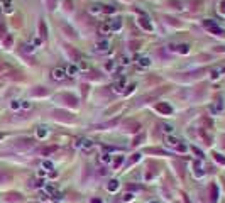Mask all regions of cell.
Returning a JSON list of instances; mask_svg holds the SVG:
<instances>
[{
	"instance_id": "e0dca14e",
	"label": "cell",
	"mask_w": 225,
	"mask_h": 203,
	"mask_svg": "<svg viewBox=\"0 0 225 203\" xmlns=\"http://www.w3.org/2000/svg\"><path fill=\"white\" fill-rule=\"evenodd\" d=\"M3 32H5V24H3V20L0 19V36H2Z\"/></svg>"
},
{
	"instance_id": "cb8c5ba5",
	"label": "cell",
	"mask_w": 225,
	"mask_h": 203,
	"mask_svg": "<svg viewBox=\"0 0 225 203\" xmlns=\"http://www.w3.org/2000/svg\"><path fill=\"white\" fill-rule=\"evenodd\" d=\"M137 46H139V42H132V44H131V48H132V49H139Z\"/></svg>"
},
{
	"instance_id": "30bf717a",
	"label": "cell",
	"mask_w": 225,
	"mask_h": 203,
	"mask_svg": "<svg viewBox=\"0 0 225 203\" xmlns=\"http://www.w3.org/2000/svg\"><path fill=\"white\" fill-rule=\"evenodd\" d=\"M117 188H119V181L112 180V181H110V185H108V190H110V191H115Z\"/></svg>"
},
{
	"instance_id": "4fadbf2b",
	"label": "cell",
	"mask_w": 225,
	"mask_h": 203,
	"mask_svg": "<svg viewBox=\"0 0 225 203\" xmlns=\"http://www.w3.org/2000/svg\"><path fill=\"white\" fill-rule=\"evenodd\" d=\"M107 46H108V44H107V42H98V44H96V48H98V49H100V51H102V49H103V51H105V49H107Z\"/></svg>"
},
{
	"instance_id": "9c48e42d",
	"label": "cell",
	"mask_w": 225,
	"mask_h": 203,
	"mask_svg": "<svg viewBox=\"0 0 225 203\" xmlns=\"http://www.w3.org/2000/svg\"><path fill=\"white\" fill-rule=\"evenodd\" d=\"M31 93H32V95H46V93H48V90H44L42 86H38L36 90H32Z\"/></svg>"
},
{
	"instance_id": "44dd1931",
	"label": "cell",
	"mask_w": 225,
	"mask_h": 203,
	"mask_svg": "<svg viewBox=\"0 0 225 203\" xmlns=\"http://www.w3.org/2000/svg\"><path fill=\"white\" fill-rule=\"evenodd\" d=\"M179 51L181 53H188V46L185 44V46H179Z\"/></svg>"
},
{
	"instance_id": "5b68a950",
	"label": "cell",
	"mask_w": 225,
	"mask_h": 203,
	"mask_svg": "<svg viewBox=\"0 0 225 203\" xmlns=\"http://www.w3.org/2000/svg\"><path fill=\"white\" fill-rule=\"evenodd\" d=\"M53 76H54V80H63V78H64V70H59V68L54 70V71H53Z\"/></svg>"
},
{
	"instance_id": "52a82bcc",
	"label": "cell",
	"mask_w": 225,
	"mask_h": 203,
	"mask_svg": "<svg viewBox=\"0 0 225 203\" xmlns=\"http://www.w3.org/2000/svg\"><path fill=\"white\" fill-rule=\"evenodd\" d=\"M64 48H66V51H68V53L71 54V58H73V59H78V58H80V54H78V51H75V49H73L71 46H64Z\"/></svg>"
},
{
	"instance_id": "d6986e66",
	"label": "cell",
	"mask_w": 225,
	"mask_h": 203,
	"mask_svg": "<svg viewBox=\"0 0 225 203\" xmlns=\"http://www.w3.org/2000/svg\"><path fill=\"white\" fill-rule=\"evenodd\" d=\"M213 156H215V159H217V161H220V163H224V164H225V159L220 156V154H213Z\"/></svg>"
},
{
	"instance_id": "5bb4252c",
	"label": "cell",
	"mask_w": 225,
	"mask_h": 203,
	"mask_svg": "<svg viewBox=\"0 0 225 203\" xmlns=\"http://www.w3.org/2000/svg\"><path fill=\"white\" fill-rule=\"evenodd\" d=\"M139 61H141V64H142V66H149V59H147V58H141Z\"/></svg>"
},
{
	"instance_id": "7402d4cb",
	"label": "cell",
	"mask_w": 225,
	"mask_h": 203,
	"mask_svg": "<svg viewBox=\"0 0 225 203\" xmlns=\"http://www.w3.org/2000/svg\"><path fill=\"white\" fill-rule=\"evenodd\" d=\"M171 5H174V9H181V7H179V5H181L179 2H171Z\"/></svg>"
},
{
	"instance_id": "4316f807",
	"label": "cell",
	"mask_w": 225,
	"mask_h": 203,
	"mask_svg": "<svg viewBox=\"0 0 225 203\" xmlns=\"http://www.w3.org/2000/svg\"><path fill=\"white\" fill-rule=\"evenodd\" d=\"M2 137H3V135H2V134H0V139H2Z\"/></svg>"
},
{
	"instance_id": "6da1fadb",
	"label": "cell",
	"mask_w": 225,
	"mask_h": 203,
	"mask_svg": "<svg viewBox=\"0 0 225 203\" xmlns=\"http://www.w3.org/2000/svg\"><path fill=\"white\" fill-rule=\"evenodd\" d=\"M32 139H19L17 142H15V149H19V151H25V149L32 147Z\"/></svg>"
},
{
	"instance_id": "3957f363",
	"label": "cell",
	"mask_w": 225,
	"mask_h": 203,
	"mask_svg": "<svg viewBox=\"0 0 225 203\" xmlns=\"http://www.w3.org/2000/svg\"><path fill=\"white\" fill-rule=\"evenodd\" d=\"M61 27H63V31H64V32H66V34H68L70 37H75V36H76L75 31H73V29H71L68 24H61Z\"/></svg>"
},
{
	"instance_id": "7a4b0ae2",
	"label": "cell",
	"mask_w": 225,
	"mask_h": 203,
	"mask_svg": "<svg viewBox=\"0 0 225 203\" xmlns=\"http://www.w3.org/2000/svg\"><path fill=\"white\" fill-rule=\"evenodd\" d=\"M156 109H157L159 112H163V113H171V107L166 105V103H157Z\"/></svg>"
},
{
	"instance_id": "9a60e30c",
	"label": "cell",
	"mask_w": 225,
	"mask_h": 203,
	"mask_svg": "<svg viewBox=\"0 0 225 203\" xmlns=\"http://www.w3.org/2000/svg\"><path fill=\"white\" fill-rule=\"evenodd\" d=\"M48 5H49V9L53 10V9H56V0H48Z\"/></svg>"
},
{
	"instance_id": "8992f818",
	"label": "cell",
	"mask_w": 225,
	"mask_h": 203,
	"mask_svg": "<svg viewBox=\"0 0 225 203\" xmlns=\"http://www.w3.org/2000/svg\"><path fill=\"white\" fill-rule=\"evenodd\" d=\"M141 25H142L146 31H152V25L147 22V17H141Z\"/></svg>"
},
{
	"instance_id": "ba28073f",
	"label": "cell",
	"mask_w": 225,
	"mask_h": 203,
	"mask_svg": "<svg viewBox=\"0 0 225 203\" xmlns=\"http://www.w3.org/2000/svg\"><path fill=\"white\" fill-rule=\"evenodd\" d=\"M110 29H112V25H110V24H102V25H100V32H102V34L110 32Z\"/></svg>"
},
{
	"instance_id": "2e32d148",
	"label": "cell",
	"mask_w": 225,
	"mask_h": 203,
	"mask_svg": "<svg viewBox=\"0 0 225 203\" xmlns=\"http://www.w3.org/2000/svg\"><path fill=\"white\" fill-rule=\"evenodd\" d=\"M163 130H164V132H173V125H168V124H164V125H163Z\"/></svg>"
},
{
	"instance_id": "277c9868",
	"label": "cell",
	"mask_w": 225,
	"mask_h": 203,
	"mask_svg": "<svg viewBox=\"0 0 225 203\" xmlns=\"http://www.w3.org/2000/svg\"><path fill=\"white\" fill-rule=\"evenodd\" d=\"M39 31H41V37H42V39H46V37H48V31H46V24H44L42 20L39 22Z\"/></svg>"
},
{
	"instance_id": "ac0fdd59",
	"label": "cell",
	"mask_w": 225,
	"mask_h": 203,
	"mask_svg": "<svg viewBox=\"0 0 225 203\" xmlns=\"http://www.w3.org/2000/svg\"><path fill=\"white\" fill-rule=\"evenodd\" d=\"M218 5H220V9H218V10H220V14H225V2H220Z\"/></svg>"
},
{
	"instance_id": "ffe728a7",
	"label": "cell",
	"mask_w": 225,
	"mask_h": 203,
	"mask_svg": "<svg viewBox=\"0 0 225 203\" xmlns=\"http://www.w3.org/2000/svg\"><path fill=\"white\" fill-rule=\"evenodd\" d=\"M38 134H39V137H44V135H46V130H44V127H41Z\"/></svg>"
},
{
	"instance_id": "484cf974",
	"label": "cell",
	"mask_w": 225,
	"mask_h": 203,
	"mask_svg": "<svg viewBox=\"0 0 225 203\" xmlns=\"http://www.w3.org/2000/svg\"><path fill=\"white\" fill-rule=\"evenodd\" d=\"M92 203H102V202H100L98 198H95V200H92Z\"/></svg>"
},
{
	"instance_id": "83f0119b",
	"label": "cell",
	"mask_w": 225,
	"mask_h": 203,
	"mask_svg": "<svg viewBox=\"0 0 225 203\" xmlns=\"http://www.w3.org/2000/svg\"><path fill=\"white\" fill-rule=\"evenodd\" d=\"M151 203H156V202H151Z\"/></svg>"
},
{
	"instance_id": "603a6c76",
	"label": "cell",
	"mask_w": 225,
	"mask_h": 203,
	"mask_svg": "<svg viewBox=\"0 0 225 203\" xmlns=\"http://www.w3.org/2000/svg\"><path fill=\"white\" fill-rule=\"evenodd\" d=\"M120 163H122V157H119V159H115V161H113V164H115V166H119Z\"/></svg>"
},
{
	"instance_id": "d4e9b609",
	"label": "cell",
	"mask_w": 225,
	"mask_h": 203,
	"mask_svg": "<svg viewBox=\"0 0 225 203\" xmlns=\"http://www.w3.org/2000/svg\"><path fill=\"white\" fill-rule=\"evenodd\" d=\"M44 167H48V169H51V167H53V164H51V163H48V161H46V163H44Z\"/></svg>"
},
{
	"instance_id": "8fae6325",
	"label": "cell",
	"mask_w": 225,
	"mask_h": 203,
	"mask_svg": "<svg viewBox=\"0 0 225 203\" xmlns=\"http://www.w3.org/2000/svg\"><path fill=\"white\" fill-rule=\"evenodd\" d=\"M54 151H56V147L53 146V147H44L42 151H41V152H42V154L46 156V154H51V152H54Z\"/></svg>"
},
{
	"instance_id": "7c38bea8",
	"label": "cell",
	"mask_w": 225,
	"mask_h": 203,
	"mask_svg": "<svg viewBox=\"0 0 225 203\" xmlns=\"http://www.w3.org/2000/svg\"><path fill=\"white\" fill-rule=\"evenodd\" d=\"M3 44H5L7 48H10V46H12V36H7V37H5V41H3Z\"/></svg>"
}]
</instances>
